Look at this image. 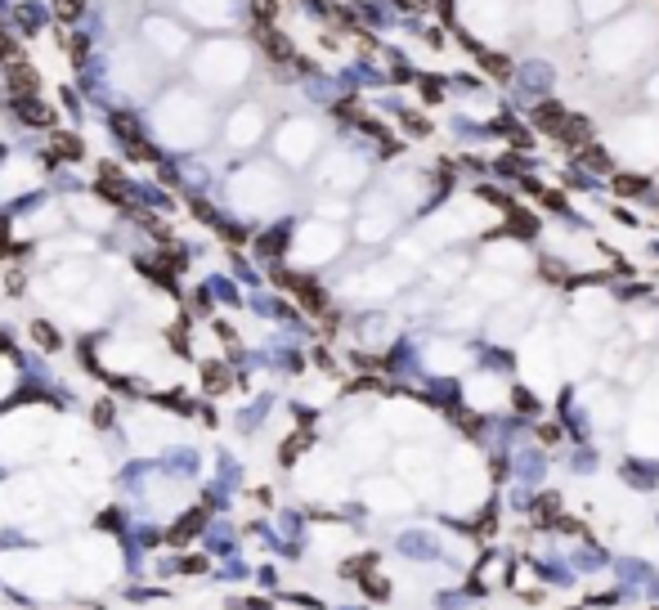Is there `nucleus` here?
<instances>
[{
	"mask_svg": "<svg viewBox=\"0 0 659 610\" xmlns=\"http://www.w3.org/2000/svg\"><path fill=\"white\" fill-rule=\"evenodd\" d=\"M539 435H543V444H556V440H560V431H556V426H543Z\"/></svg>",
	"mask_w": 659,
	"mask_h": 610,
	"instance_id": "13",
	"label": "nucleus"
},
{
	"mask_svg": "<svg viewBox=\"0 0 659 610\" xmlns=\"http://www.w3.org/2000/svg\"><path fill=\"white\" fill-rule=\"evenodd\" d=\"M480 63H484V72H494L498 81H507V72H511L507 58H498V54H480Z\"/></svg>",
	"mask_w": 659,
	"mask_h": 610,
	"instance_id": "6",
	"label": "nucleus"
},
{
	"mask_svg": "<svg viewBox=\"0 0 659 610\" xmlns=\"http://www.w3.org/2000/svg\"><path fill=\"white\" fill-rule=\"evenodd\" d=\"M202 525H206V503H202V507H193V511H189V516H184V521H180V525H175V530H170V534H166V539H170V543H175V547H184V543H189V539H193V534H198Z\"/></svg>",
	"mask_w": 659,
	"mask_h": 610,
	"instance_id": "2",
	"label": "nucleus"
},
{
	"mask_svg": "<svg viewBox=\"0 0 659 610\" xmlns=\"http://www.w3.org/2000/svg\"><path fill=\"white\" fill-rule=\"evenodd\" d=\"M516 409H520V413H534V409H539V399H534V390H525V386L516 390Z\"/></svg>",
	"mask_w": 659,
	"mask_h": 610,
	"instance_id": "10",
	"label": "nucleus"
},
{
	"mask_svg": "<svg viewBox=\"0 0 659 610\" xmlns=\"http://www.w3.org/2000/svg\"><path fill=\"white\" fill-rule=\"evenodd\" d=\"M507 229H511V234H525V238H534V234H539V220H534L529 211H516V206H511V216H507Z\"/></svg>",
	"mask_w": 659,
	"mask_h": 610,
	"instance_id": "4",
	"label": "nucleus"
},
{
	"mask_svg": "<svg viewBox=\"0 0 659 610\" xmlns=\"http://www.w3.org/2000/svg\"><path fill=\"white\" fill-rule=\"evenodd\" d=\"M592 135V126H588V117H579V113H565V121H560V130H556V139L565 144V149H583Z\"/></svg>",
	"mask_w": 659,
	"mask_h": 610,
	"instance_id": "1",
	"label": "nucleus"
},
{
	"mask_svg": "<svg viewBox=\"0 0 659 610\" xmlns=\"http://www.w3.org/2000/svg\"><path fill=\"white\" fill-rule=\"evenodd\" d=\"M225 386H229L225 368H215V363H206V390H225Z\"/></svg>",
	"mask_w": 659,
	"mask_h": 610,
	"instance_id": "9",
	"label": "nucleus"
},
{
	"mask_svg": "<svg viewBox=\"0 0 659 610\" xmlns=\"http://www.w3.org/2000/svg\"><path fill=\"white\" fill-rule=\"evenodd\" d=\"M615 193L628 198V193H646V175H615Z\"/></svg>",
	"mask_w": 659,
	"mask_h": 610,
	"instance_id": "5",
	"label": "nucleus"
},
{
	"mask_svg": "<svg viewBox=\"0 0 659 610\" xmlns=\"http://www.w3.org/2000/svg\"><path fill=\"white\" fill-rule=\"evenodd\" d=\"M583 162H588L592 170H605V166H610V157H605V153H583Z\"/></svg>",
	"mask_w": 659,
	"mask_h": 610,
	"instance_id": "12",
	"label": "nucleus"
},
{
	"mask_svg": "<svg viewBox=\"0 0 659 610\" xmlns=\"http://www.w3.org/2000/svg\"><path fill=\"white\" fill-rule=\"evenodd\" d=\"M404 126L413 130V135H426V130H431V121H426V117H413V113H408V117H404Z\"/></svg>",
	"mask_w": 659,
	"mask_h": 610,
	"instance_id": "11",
	"label": "nucleus"
},
{
	"mask_svg": "<svg viewBox=\"0 0 659 610\" xmlns=\"http://www.w3.org/2000/svg\"><path fill=\"white\" fill-rule=\"evenodd\" d=\"M560 121H565V108H560V104H539V108H534V126L547 130V135H556Z\"/></svg>",
	"mask_w": 659,
	"mask_h": 610,
	"instance_id": "3",
	"label": "nucleus"
},
{
	"mask_svg": "<svg viewBox=\"0 0 659 610\" xmlns=\"http://www.w3.org/2000/svg\"><path fill=\"white\" fill-rule=\"evenodd\" d=\"M32 337L41 341L45 350H58V337H54V328H50V323H36V328H32Z\"/></svg>",
	"mask_w": 659,
	"mask_h": 610,
	"instance_id": "7",
	"label": "nucleus"
},
{
	"mask_svg": "<svg viewBox=\"0 0 659 610\" xmlns=\"http://www.w3.org/2000/svg\"><path fill=\"white\" fill-rule=\"evenodd\" d=\"M54 149H58V157H81V139L58 135V139H54Z\"/></svg>",
	"mask_w": 659,
	"mask_h": 610,
	"instance_id": "8",
	"label": "nucleus"
}]
</instances>
